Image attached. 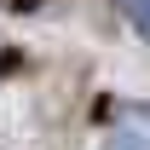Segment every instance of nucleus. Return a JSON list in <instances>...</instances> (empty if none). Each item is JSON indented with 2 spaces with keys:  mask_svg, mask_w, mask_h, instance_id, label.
Segmentation results:
<instances>
[{
  "mask_svg": "<svg viewBox=\"0 0 150 150\" xmlns=\"http://www.w3.org/2000/svg\"><path fill=\"white\" fill-rule=\"evenodd\" d=\"M98 150H150V104H121L110 115Z\"/></svg>",
  "mask_w": 150,
  "mask_h": 150,
  "instance_id": "1",
  "label": "nucleus"
},
{
  "mask_svg": "<svg viewBox=\"0 0 150 150\" xmlns=\"http://www.w3.org/2000/svg\"><path fill=\"white\" fill-rule=\"evenodd\" d=\"M115 12L133 23V35H144V40H150V0H115Z\"/></svg>",
  "mask_w": 150,
  "mask_h": 150,
  "instance_id": "2",
  "label": "nucleus"
}]
</instances>
